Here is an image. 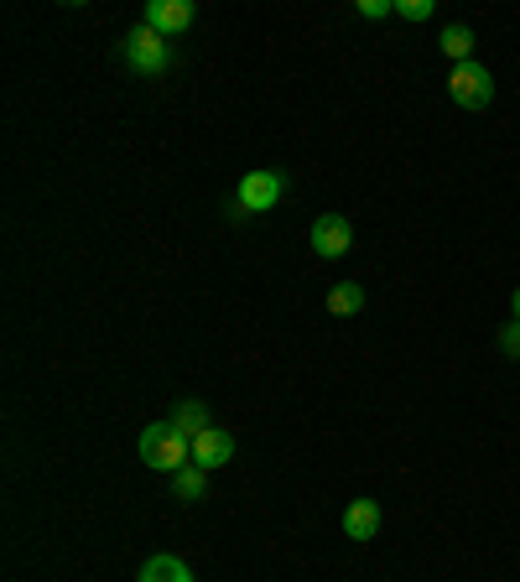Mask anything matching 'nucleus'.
<instances>
[{"label":"nucleus","instance_id":"f257e3e1","mask_svg":"<svg viewBox=\"0 0 520 582\" xmlns=\"http://www.w3.org/2000/svg\"><path fill=\"white\" fill-rule=\"evenodd\" d=\"M141 463L156 468V474H183L193 463V443L173 422H152V427L141 432Z\"/></svg>","mask_w":520,"mask_h":582},{"label":"nucleus","instance_id":"f03ea898","mask_svg":"<svg viewBox=\"0 0 520 582\" xmlns=\"http://www.w3.org/2000/svg\"><path fill=\"white\" fill-rule=\"evenodd\" d=\"M121 58H125V69H131V73H146V79H156V73L173 63V48H167V37L152 32V27L141 21V27H131V32H125Z\"/></svg>","mask_w":520,"mask_h":582},{"label":"nucleus","instance_id":"7ed1b4c3","mask_svg":"<svg viewBox=\"0 0 520 582\" xmlns=\"http://www.w3.org/2000/svg\"><path fill=\"white\" fill-rule=\"evenodd\" d=\"M281 193H287V177L271 167H256L240 177V193H235V208L240 214H271L281 204Z\"/></svg>","mask_w":520,"mask_h":582},{"label":"nucleus","instance_id":"20e7f679","mask_svg":"<svg viewBox=\"0 0 520 582\" xmlns=\"http://www.w3.org/2000/svg\"><path fill=\"white\" fill-rule=\"evenodd\" d=\"M448 100L458 104V110H489L495 79H489L485 63H458V69L448 73Z\"/></svg>","mask_w":520,"mask_h":582},{"label":"nucleus","instance_id":"39448f33","mask_svg":"<svg viewBox=\"0 0 520 582\" xmlns=\"http://www.w3.org/2000/svg\"><path fill=\"white\" fill-rule=\"evenodd\" d=\"M312 250L323 260H339L354 250V224L344 219V214H318L312 219Z\"/></svg>","mask_w":520,"mask_h":582},{"label":"nucleus","instance_id":"423d86ee","mask_svg":"<svg viewBox=\"0 0 520 582\" xmlns=\"http://www.w3.org/2000/svg\"><path fill=\"white\" fill-rule=\"evenodd\" d=\"M141 21H146L152 32H162V37H183L193 27V0H152Z\"/></svg>","mask_w":520,"mask_h":582},{"label":"nucleus","instance_id":"0eeeda50","mask_svg":"<svg viewBox=\"0 0 520 582\" xmlns=\"http://www.w3.org/2000/svg\"><path fill=\"white\" fill-rule=\"evenodd\" d=\"M235 458V437L219 427H208L204 437H193V468H204V474H214V468H225V463Z\"/></svg>","mask_w":520,"mask_h":582},{"label":"nucleus","instance_id":"6e6552de","mask_svg":"<svg viewBox=\"0 0 520 582\" xmlns=\"http://www.w3.org/2000/svg\"><path fill=\"white\" fill-rule=\"evenodd\" d=\"M375 531H381V499H349L344 510L349 541H375Z\"/></svg>","mask_w":520,"mask_h":582},{"label":"nucleus","instance_id":"1a4fd4ad","mask_svg":"<svg viewBox=\"0 0 520 582\" xmlns=\"http://www.w3.org/2000/svg\"><path fill=\"white\" fill-rule=\"evenodd\" d=\"M136 582H193V572H188V562H183V557L156 551V557H146V562H141Z\"/></svg>","mask_w":520,"mask_h":582},{"label":"nucleus","instance_id":"9d476101","mask_svg":"<svg viewBox=\"0 0 520 582\" xmlns=\"http://www.w3.org/2000/svg\"><path fill=\"white\" fill-rule=\"evenodd\" d=\"M437 48H443V58H453V69H458V63H474V27H464V21L443 27Z\"/></svg>","mask_w":520,"mask_h":582},{"label":"nucleus","instance_id":"9b49d317","mask_svg":"<svg viewBox=\"0 0 520 582\" xmlns=\"http://www.w3.org/2000/svg\"><path fill=\"white\" fill-rule=\"evenodd\" d=\"M167 422H173V427L193 443V437H204V432H208V406H204V401H177Z\"/></svg>","mask_w":520,"mask_h":582},{"label":"nucleus","instance_id":"f8f14e48","mask_svg":"<svg viewBox=\"0 0 520 582\" xmlns=\"http://www.w3.org/2000/svg\"><path fill=\"white\" fill-rule=\"evenodd\" d=\"M323 308H329L333 318H354V312H364V287L360 281H339V287H329Z\"/></svg>","mask_w":520,"mask_h":582},{"label":"nucleus","instance_id":"ddd939ff","mask_svg":"<svg viewBox=\"0 0 520 582\" xmlns=\"http://www.w3.org/2000/svg\"><path fill=\"white\" fill-rule=\"evenodd\" d=\"M173 495L183 499V505H198V499L208 495V474H204V468H193V463H188L183 474H173Z\"/></svg>","mask_w":520,"mask_h":582},{"label":"nucleus","instance_id":"4468645a","mask_svg":"<svg viewBox=\"0 0 520 582\" xmlns=\"http://www.w3.org/2000/svg\"><path fill=\"white\" fill-rule=\"evenodd\" d=\"M433 0H396V17H406V21H433Z\"/></svg>","mask_w":520,"mask_h":582},{"label":"nucleus","instance_id":"2eb2a0df","mask_svg":"<svg viewBox=\"0 0 520 582\" xmlns=\"http://www.w3.org/2000/svg\"><path fill=\"white\" fill-rule=\"evenodd\" d=\"M354 11H360L364 21H385V17H396V0H360Z\"/></svg>","mask_w":520,"mask_h":582},{"label":"nucleus","instance_id":"dca6fc26","mask_svg":"<svg viewBox=\"0 0 520 582\" xmlns=\"http://www.w3.org/2000/svg\"><path fill=\"white\" fill-rule=\"evenodd\" d=\"M500 349L510 354V360H520V323H510V328L500 333Z\"/></svg>","mask_w":520,"mask_h":582},{"label":"nucleus","instance_id":"f3484780","mask_svg":"<svg viewBox=\"0 0 520 582\" xmlns=\"http://www.w3.org/2000/svg\"><path fill=\"white\" fill-rule=\"evenodd\" d=\"M516 323H520V291H516Z\"/></svg>","mask_w":520,"mask_h":582}]
</instances>
